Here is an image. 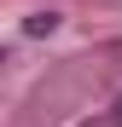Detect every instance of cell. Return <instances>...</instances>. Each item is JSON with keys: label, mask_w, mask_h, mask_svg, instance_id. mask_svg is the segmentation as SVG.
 <instances>
[{"label": "cell", "mask_w": 122, "mask_h": 127, "mask_svg": "<svg viewBox=\"0 0 122 127\" xmlns=\"http://www.w3.org/2000/svg\"><path fill=\"white\" fill-rule=\"evenodd\" d=\"M58 23H64L58 12H29V17H23V35H35V40H41V35H52Z\"/></svg>", "instance_id": "obj_1"}, {"label": "cell", "mask_w": 122, "mask_h": 127, "mask_svg": "<svg viewBox=\"0 0 122 127\" xmlns=\"http://www.w3.org/2000/svg\"><path fill=\"white\" fill-rule=\"evenodd\" d=\"M111 116H116V121H122V93H116V104H111Z\"/></svg>", "instance_id": "obj_2"}]
</instances>
